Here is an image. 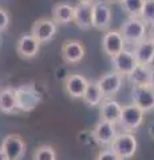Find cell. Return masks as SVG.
Returning <instances> with one entry per match:
<instances>
[{
	"instance_id": "e0dca14e",
	"label": "cell",
	"mask_w": 154,
	"mask_h": 160,
	"mask_svg": "<svg viewBox=\"0 0 154 160\" xmlns=\"http://www.w3.org/2000/svg\"><path fill=\"white\" fill-rule=\"evenodd\" d=\"M122 106L114 99H103L99 104V119L102 122L117 124L121 118Z\"/></svg>"
},
{
	"instance_id": "8992f818",
	"label": "cell",
	"mask_w": 154,
	"mask_h": 160,
	"mask_svg": "<svg viewBox=\"0 0 154 160\" xmlns=\"http://www.w3.org/2000/svg\"><path fill=\"white\" fill-rule=\"evenodd\" d=\"M2 151L6 155L7 160H22L26 155L27 144L24 139L18 133H11L3 139Z\"/></svg>"
},
{
	"instance_id": "d6986e66",
	"label": "cell",
	"mask_w": 154,
	"mask_h": 160,
	"mask_svg": "<svg viewBox=\"0 0 154 160\" xmlns=\"http://www.w3.org/2000/svg\"><path fill=\"white\" fill-rule=\"evenodd\" d=\"M134 58L137 64L141 66H153L154 63V44L149 39H145L142 43L133 48Z\"/></svg>"
},
{
	"instance_id": "9c48e42d",
	"label": "cell",
	"mask_w": 154,
	"mask_h": 160,
	"mask_svg": "<svg viewBox=\"0 0 154 160\" xmlns=\"http://www.w3.org/2000/svg\"><path fill=\"white\" fill-rule=\"evenodd\" d=\"M58 32V26L52 22L51 19H47V18H42V19H38L34 22L32 27H31V33L34 38L40 44L44 43H48L54 39V36L56 35Z\"/></svg>"
},
{
	"instance_id": "7c38bea8",
	"label": "cell",
	"mask_w": 154,
	"mask_h": 160,
	"mask_svg": "<svg viewBox=\"0 0 154 160\" xmlns=\"http://www.w3.org/2000/svg\"><path fill=\"white\" fill-rule=\"evenodd\" d=\"M113 71L119 73L121 76H127L134 68L137 67V60L134 58V53L130 49H123L114 58H111Z\"/></svg>"
},
{
	"instance_id": "52a82bcc",
	"label": "cell",
	"mask_w": 154,
	"mask_h": 160,
	"mask_svg": "<svg viewBox=\"0 0 154 160\" xmlns=\"http://www.w3.org/2000/svg\"><path fill=\"white\" fill-rule=\"evenodd\" d=\"M97 84L99 89H101L103 99H114L122 88L123 76H121L119 73L114 71H110V72L103 73L97 80Z\"/></svg>"
},
{
	"instance_id": "6da1fadb",
	"label": "cell",
	"mask_w": 154,
	"mask_h": 160,
	"mask_svg": "<svg viewBox=\"0 0 154 160\" xmlns=\"http://www.w3.org/2000/svg\"><path fill=\"white\" fill-rule=\"evenodd\" d=\"M146 28L147 26L140 18H127L122 23L118 32L121 33L125 46H130L134 48L145 39H147Z\"/></svg>"
},
{
	"instance_id": "f546056e",
	"label": "cell",
	"mask_w": 154,
	"mask_h": 160,
	"mask_svg": "<svg viewBox=\"0 0 154 160\" xmlns=\"http://www.w3.org/2000/svg\"><path fill=\"white\" fill-rule=\"evenodd\" d=\"M147 133L150 135L151 139H154V122H151V123L147 126Z\"/></svg>"
},
{
	"instance_id": "7402d4cb",
	"label": "cell",
	"mask_w": 154,
	"mask_h": 160,
	"mask_svg": "<svg viewBox=\"0 0 154 160\" xmlns=\"http://www.w3.org/2000/svg\"><path fill=\"white\" fill-rule=\"evenodd\" d=\"M102 100H103V96H102L101 89H99L97 82H90V80H88L87 88L82 96V102L86 104L87 107L94 108V107H99Z\"/></svg>"
},
{
	"instance_id": "836d02e7",
	"label": "cell",
	"mask_w": 154,
	"mask_h": 160,
	"mask_svg": "<svg viewBox=\"0 0 154 160\" xmlns=\"http://www.w3.org/2000/svg\"><path fill=\"white\" fill-rule=\"evenodd\" d=\"M78 2H83V3H94L97 0H78Z\"/></svg>"
},
{
	"instance_id": "ffe728a7",
	"label": "cell",
	"mask_w": 154,
	"mask_h": 160,
	"mask_svg": "<svg viewBox=\"0 0 154 160\" xmlns=\"http://www.w3.org/2000/svg\"><path fill=\"white\" fill-rule=\"evenodd\" d=\"M150 71H151V66L137 64V67L126 78L133 87H146L149 86V80H150Z\"/></svg>"
},
{
	"instance_id": "30bf717a",
	"label": "cell",
	"mask_w": 154,
	"mask_h": 160,
	"mask_svg": "<svg viewBox=\"0 0 154 160\" xmlns=\"http://www.w3.org/2000/svg\"><path fill=\"white\" fill-rule=\"evenodd\" d=\"M133 104L138 107L143 113L154 111V89L146 87H133L131 91Z\"/></svg>"
},
{
	"instance_id": "cb8c5ba5",
	"label": "cell",
	"mask_w": 154,
	"mask_h": 160,
	"mask_svg": "<svg viewBox=\"0 0 154 160\" xmlns=\"http://www.w3.org/2000/svg\"><path fill=\"white\" fill-rule=\"evenodd\" d=\"M32 160H56V151L52 146H39L32 155Z\"/></svg>"
},
{
	"instance_id": "4fadbf2b",
	"label": "cell",
	"mask_w": 154,
	"mask_h": 160,
	"mask_svg": "<svg viewBox=\"0 0 154 160\" xmlns=\"http://www.w3.org/2000/svg\"><path fill=\"white\" fill-rule=\"evenodd\" d=\"M72 23L79 29H82V31L91 29L93 28V3L78 2L77 6H74Z\"/></svg>"
},
{
	"instance_id": "1f68e13d",
	"label": "cell",
	"mask_w": 154,
	"mask_h": 160,
	"mask_svg": "<svg viewBox=\"0 0 154 160\" xmlns=\"http://www.w3.org/2000/svg\"><path fill=\"white\" fill-rule=\"evenodd\" d=\"M0 160H7L6 159V155H4V152L2 151V148H0Z\"/></svg>"
},
{
	"instance_id": "d4e9b609",
	"label": "cell",
	"mask_w": 154,
	"mask_h": 160,
	"mask_svg": "<svg viewBox=\"0 0 154 160\" xmlns=\"http://www.w3.org/2000/svg\"><path fill=\"white\" fill-rule=\"evenodd\" d=\"M140 19L146 26H154V0H145Z\"/></svg>"
},
{
	"instance_id": "3957f363",
	"label": "cell",
	"mask_w": 154,
	"mask_h": 160,
	"mask_svg": "<svg viewBox=\"0 0 154 160\" xmlns=\"http://www.w3.org/2000/svg\"><path fill=\"white\" fill-rule=\"evenodd\" d=\"M137 138L131 132H121L117 133L113 143L110 144V148L117 153V156L121 160L131 159L137 152Z\"/></svg>"
},
{
	"instance_id": "484cf974",
	"label": "cell",
	"mask_w": 154,
	"mask_h": 160,
	"mask_svg": "<svg viewBox=\"0 0 154 160\" xmlns=\"http://www.w3.org/2000/svg\"><path fill=\"white\" fill-rule=\"evenodd\" d=\"M78 142L81 144H83V146H90L91 143H95L94 142V138H93L91 129H83V131H79L78 132Z\"/></svg>"
},
{
	"instance_id": "277c9868",
	"label": "cell",
	"mask_w": 154,
	"mask_h": 160,
	"mask_svg": "<svg viewBox=\"0 0 154 160\" xmlns=\"http://www.w3.org/2000/svg\"><path fill=\"white\" fill-rule=\"evenodd\" d=\"M143 118L145 113L134 104H127V106L122 107L121 118H119L118 124L122 128V132H131L137 131L142 124H143Z\"/></svg>"
},
{
	"instance_id": "ac0fdd59",
	"label": "cell",
	"mask_w": 154,
	"mask_h": 160,
	"mask_svg": "<svg viewBox=\"0 0 154 160\" xmlns=\"http://www.w3.org/2000/svg\"><path fill=\"white\" fill-rule=\"evenodd\" d=\"M51 20L56 26H67V24L72 23L74 6L66 2L55 3L51 9Z\"/></svg>"
},
{
	"instance_id": "5b68a950",
	"label": "cell",
	"mask_w": 154,
	"mask_h": 160,
	"mask_svg": "<svg viewBox=\"0 0 154 160\" xmlns=\"http://www.w3.org/2000/svg\"><path fill=\"white\" fill-rule=\"evenodd\" d=\"M113 20V11L105 0H97L93 3V28L106 32L110 29Z\"/></svg>"
},
{
	"instance_id": "44dd1931",
	"label": "cell",
	"mask_w": 154,
	"mask_h": 160,
	"mask_svg": "<svg viewBox=\"0 0 154 160\" xmlns=\"http://www.w3.org/2000/svg\"><path fill=\"white\" fill-rule=\"evenodd\" d=\"M0 111L4 113L18 112L16 98H15V88L6 87L0 89Z\"/></svg>"
},
{
	"instance_id": "603a6c76",
	"label": "cell",
	"mask_w": 154,
	"mask_h": 160,
	"mask_svg": "<svg viewBox=\"0 0 154 160\" xmlns=\"http://www.w3.org/2000/svg\"><path fill=\"white\" fill-rule=\"evenodd\" d=\"M145 0H122L121 8L129 18H140Z\"/></svg>"
},
{
	"instance_id": "d6a6232c",
	"label": "cell",
	"mask_w": 154,
	"mask_h": 160,
	"mask_svg": "<svg viewBox=\"0 0 154 160\" xmlns=\"http://www.w3.org/2000/svg\"><path fill=\"white\" fill-rule=\"evenodd\" d=\"M105 2H106V3H111V4H113V3H121L122 0H105Z\"/></svg>"
},
{
	"instance_id": "83f0119b",
	"label": "cell",
	"mask_w": 154,
	"mask_h": 160,
	"mask_svg": "<svg viewBox=\"0 0 154 160\" xmlns=\"http://www.w3.org/2000/svg\"><path fill=\"white\" fill-rule=\"evenodd\" d=\"M9 22H11V16L6 9L0 8V32L6 31L9 26Z\"/></svg>"
},
{
	"instance_id": "4316f807",
	"label": "cell",
	"mask_w": 154,
	"mask_h": 160,
	"mask_svg": "<svg viewBox=\"0 0 154 160\" xmlns=\"http://www.w3.org/2000/svg\"><path fill=\"white\" fill-rule=\"evenodd\" d=\"M95 160H121V159L117 156V153L111 148H105L98 152Z\"/></svg>"
},
{
	"instance_id": "f1b7e54d",
	"label": "cell",
	"mask_w": 154,
	"mask_h": 160,
	"mask_svg": "<svg viewBox=\"0 0 154 160\" xmlns=\"http://www.w3.org/2000/svg\"><path fill=\"white\" fill-rule=\"evenodd\" d=\"M149 87L154 89V66H151V71H150V80H149Z\"/></svg>"
},
{
	"instance_id": "5bb4252c",
	"label": "cell",
	"mask_w": 154,
	"mask_h": 160,
	"mask_svg": "<svg viewBox=\"0 0 154 160\" xmlns=\"http://www.w3.org/2000/svg\"><path fill=\"white\" fill-rule=\"evenodd\" d=\"M101 44H102L103 52H105L110 59L114 58L115 55H118L119 52H122L123 49L126 48L121 33L118 31H113V29H109V31H106L103 33Z\"/></svg>"
},
{
	"instance_id": "8fae6325",
	"label": "cell",
	"mask_w": 154,
	"mask_h": 160,
	"mask_svg": "<svg viewBox=\"0 0 154 160\" xmlns=\"http://www.w3.org/2000/svg\"><path fill=\"white\" fill-rule=\"evenodd\" d=\"M91 132H93V138L95 144L101 147H109L118 133L115 124L102 122V120H99L95 124V127L91 129Z\"/></svg>"
},
{
	"instance_id": "7a4b0ae2",
	"label": "cell",
	"mask_w": 154,
	"mask_h": 160,
	"mask_svg": "<svg viewBox=\"0 0 154 160\" xmlns=\"http://www.w3.org/2000/svg\"><path fill=\"white\" fill-rule=\"evenodd\" d=\"M15 98H16L18 111L22 112L34 111L42 102V95L34 83L22 84L15 88Z\"/></svg>"
},
{
	"instance_id": "9a60e30c",
	"label": "cell",
	"mask_w": 154,
	"mask_h": 160,
	"mask_svg": "<svg viewBox=\"0 0 154 160\" xmlns=\"http://www.w3.org/2000/svg\"><path fill=\"white\" fill-rule=\"evenodd\" d=\"M88 80L81 73H68L64 78V89L67 95L72 99H82L84 91L87 88Z\"/></svg>"
},
{
	"instance_id": "ba28073f",
	"label": "cell",
	"mask_w": 154,
	"mask_h": 160,
	"mask_svg": "<svg viewBox=\"0 0 154 160\" xmlns=\"http://www.w3.org/2000/svg\"><path fill=\"white\" fill-rule=\"evenodd\" d=\"M61 56L66 64H78L86 56V46L81 40L70 39L63 42L61 48Z\"/></svg>"
},
{
	"instance_id": "4dcf8cb0",
	"label": "cell",
	"mask_w": 154,
	"mask_h": 160,
	"mask_svg": "<svg viewBox=\"0 0 154 160\" xmlns=\"http://www.w3.org/2000/svg\"><path fill=\"white\" fill-rule=\"evenodd\" d=\"M147 39L154 44V26H151V31H150V35H149V38H147Z\"/></svg>"
},
{
	"instance_id": "2e32d148",
	"label": "cell",
	"mask_w": 154,
	"mask_h": 160,
	"mask_svg": "<svg viewBox=\"0 0 154 160\" xmlns=\"http://www.w3.org/2000/svg\"><path fill=\"white\" fill-rule=\"evenodd\" d=\"M42 44L31 33H23L18 39L16 52L22 59H34L40 51Z\"/></svg>"
}]
</instances>
